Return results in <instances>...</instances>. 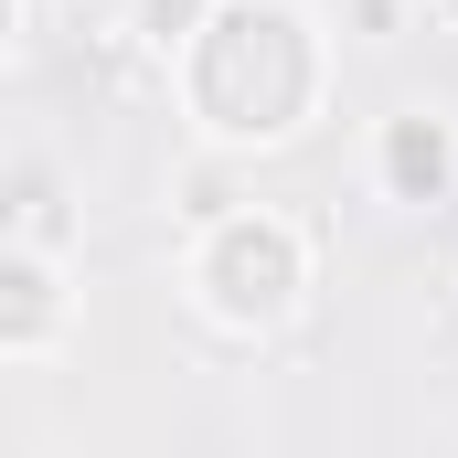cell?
<instances>
[{
    "mask_svg": "<svg viewBox=\"0 0 458 458\" xmlns=\"http://www.w3.org/2000/svg\"><path fill=\"white\" fill-rule=\"evenodd\" d=\"M310 288V225L288 214H214L192 234V299L225 331H277Z\"/></svg>",
    "mask_w": 458,
    "mask_h": 458,
    "instance_id": "6da1fadb",
    "label": "cell"
},
{
    "mask_svg": "<svg viewBox=\"0 0 458 458\" xmlns=\"http://www.w3.org/2000/svg\"><path fill=\"white\" fill-rule=\"evenodd\" d=\"M64 320V277H54V245H11V320H0V362H43Z\"/></svg>",
    "mask_w": 458,
    "mask_h": 458,
    "instance_id": "7a4b0ae2",
    "label": "cell"
},
{
    "mask_svg": "<svg viewBox=\"0 0 458 458\" xmlns=\"http://www.w3.org/2000/svg\"><path fill=\"white\" fill-rule=\"evenodd\" d=\"M384 182L394 192H437L448 182V128L437 117H394L384 128Z\"/></svg>",
    "mask_w": 458,
    "mask_h": 458,
    "instance_id": "3957f363",
    "label": "cell"
},
{
    "mask_svg": "<svg viewBox=\"0 0 458 458\" xmlns=\"http://www.w3.org/2000/svg\"><path fill=\"white\" fill-rule=\"evenodd\" d=\"M214 11H225V0H128V32L171 64V54H192V43L214 32Z\"/></svg>",
    "mask_w": 458,
    "mask_h": 458,
    "instance_id": "277c9868",
    "label": "cell"
},
{
    "mask_svg": "<svg viewBox=\"0 0 458 458\" xmlns=\"http://www.w3.org/2000/svg\"><path fill=\"white\" fill-rule=\"evenodd\" d=\"M448 11H458V0H448Z\"/></svg>",
    "mask_w": 458,
    "mask_h": 458,
    "instance_id": "5b68a950",
    "label": "cell"
}]
</instances>
